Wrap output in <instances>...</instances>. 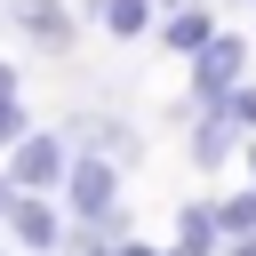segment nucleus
<instances>
[{
    "label": "nucleus",
    "mask_w": 256,
    "mask_h": 256,
    "mask_svg": "<svg viewBox=\"0 0 256 256\" xmlns=\"http://www.w3.org/2000/svg\"><path fill=\"white\" fill-rule=\"evenodd\" d=\"M64 136H72V152H112L120 168L144 160V128H136L128 112H112V104H80V112H64Z\"/></svg>",
    "instance_id": "obj_1"
},
{
    "label": "nucleus",
    "mask_w": 256,
    "mask_h": 256,
    "mask_svg": "<svg viewBox=\"0 0 256 256\" xmlns=\"http://www.w3.org/2000/svg\"><path fill=\"white\" fill-rule=\"evenodd\" d=\"M64 224H72V216H64V192H24V184H16V200L0 208V232H8L24 256H56Z\"/></svg>",
    "instance_id": "obj_2"
},
{
    "label": "nucleus",
    "mask_w": 256,
    "mask_h": 256,
    "mask_svg": "<svg viewBox=\"0 0 256 256\" xmlns=\"http://www.w3.org/2000/svg\"><path fill=\"white\" fill-rule=\"evenodd\" d=\"M64 168H72V136H64V128H24V136L8 144V176H16L24 192H56Z\"/></svg>",
    "instance_id": "obj_3"
},
{
    "label": "nucleus",
    "mask_w": 256,
    "mask_h": 256,
    "mask_svg": "<svg viewBox=\"0 0 256 256\" xmlns=\"http://www.w3.org/2000/svg\"><path fill=\"white\" fill-rule=\"evenodd\" d=\"M0 16H8V24H16V40H24V48H40V56H72V40H80L72 0H0Z\"/></svg>",
    "instance_id": "obj_4"
},
{
    "label": "nucleus",
    "mask_w": 256,
    "mask_h": 256,
    "mask_svg": "<svg viewBox=\"0 0 256 256\" xmlns=\"http://www.w3.org/2000/svg\"><path fill=\"white\" fill-rule=\"evenodd\" d=\"M240 80H248V32H224L216 24V40L192 56V104H224Z\"/></svg>",
    "instance_id": "obj_5"
},
{
    "label": "nucleus",
    "mask_w": 256,
    "mask_h": 256,
    "mask_svg": "<svg viewBox=\"0 0 256 256\" xmlns=\"http://www.w3.org/2000/svg\"><path fill=\"white\" fill-rule=\"evenodd\" d=\"M64 216H96V208H112L120 200V160L112 152H72V168H64Z\"/></svg>",
    "instance_id": "obj_6"
},
{
    "label": "nucleus",
    "mask_w": 256,
    "mask_h": 256,
    "mask_svg": "<svg viewBox=\"0 0 256 256\" xmlns=\"http://www.w3.org/2000/svg\"><path fill=\"white\" fill-rule=\"evenodd\" d=\"M240 144H248V128H240L224 104H200V112H192V144H184V160H192L200 176H216L224 160H240Z\"/></svg>",
    "instance_id": "obj_7"
},
{
    "label": "nucleus",
    "mask_w": 256,
    "mask_h": 256,
    "mask_svg": "<svg viewBox=\"0 0 256 256\" xmlns=\"http://www.w3.org/2000/svg\"><path fill=\"white\" fill-rule=\"evenodd\" d=\"M208 40H216V8H208V0H176V8H160V48H176V56L192 64Z\"/></svg>",
    "instance_id": "obj_8"
},
{
    "label": "nucleus",
    "mask_w": 256,
    "mask_h": 256,
    "mask_svg": "<svg viewBox=\"0 0 256 256\" xmlns=\"http://www.w3.org/2000/svg\"><path fill=\"white\" fill-rule=\"evenodd\" d=\"M80 16L104 32V40H144L160 24V0H80Z\"/></svg>",
    "instance_id": "obj_9"
},
{
    "label": "nucleus",
    "mask_w": 256,
    "mask_h": 256,
    "mask_svg": "<svg viewBox=\"0 0 256 256\" xmlns=\"http://www.w3.org/2000/svg\"><path fill=\"white\" fill-rule=\"evenodd\" d=\"M216 240H224L216 232V200H184L176 208V248L184 256H216Z\"/></svg>",
    "instance_id": "obj_10"
},
{
    "label": "nucleus",
    "mask_w": 256,
    "mask_h": 256,
    "mask_svg": "<svg viewBox=\"0 0 256 256\" xmlns=\"http://www.w3.org/2000/svg\"><path fill=\"white\" fill-rule=\"evenodd\" d=\"M216 232H224V240H232V232H256V184H240V192L216 200Z\"/></svg>",
    "instance_id": "obj_11"
},
{
    "label": "nucleus",
    "mask_w": 256,
    "mask_h": 256,
    "mask_svg": "<svg viewBox=\"0 0 256 256\" xmlns=\"http://www.w3.org/2000/svg\"><path fill=\"white\" fill-rule=\"evenodd\" d=\"M24 128H32V112H24V96H0V152H8V144H16Z\"/></svg>",
    "instance_id": "obj_12"
},
{
    "label": "nucleus",
    "mask_w": 256,
    "mask_h": 256,
    "mask_svg": "<svg viewBox=\"0 0 256 256\" xmlns=\"http://www.w3.org/2000/svg\"><path fill=\"white\" fill-rule=\"evenodd\" d=\"M224 112H232V120H240V128H248V136H256V80H240V88H232V96H224Z\"/></svg>",
    "instance_id": "obj_13"
},
{
    "label": "nucleus",
    "mask_w": 256,
    "mask_h": 256,
    "mask_svg": "<svg viewBox=\"0 0 256 256\" xmlns=\"http://www.w3.org/2000/svg\"><path fill=\"white\" fill-rule=\"evenodd\" d=\"M216 256H256V232H232V240H216Z\"/></svg>",
    "instance_id": "obj_14"
},
{
    "label": "nucleus",
    "mask_w": 256,
    "mask_h": 256,
    "mask_svg": "<svg viewBox=\"0 0 256 256\" xmlns=\"http://www.w3.org/2000/svg\"><path fill=\"white\" fill-rule=\"evenodd\" d=\"M0 96H24V72H16L8 56H0Z\"/></svg>",
    "instance_id": "obj_15"
},
{
    "label": "nucleus",
    "mask_w": 256,
    "mask_h": 256,
    "mask_svg": "<svg viewBox=\"0 0 256 256\" xmlns=\"http://www.w3.org/2000/svg\"><path fill=\"white\" fill-rule=\"evenodd\" d=\"M112 256H168V248H152V240H136V232H128V240H120Z\"/></svg>",
    "instance_id": "obj_16"
},
{
    "label": "nucleus",
    "mask_w": 256,
    "mask_h": 256,
    "mask_svg": "<svg viewBox=\"0 0 256 256\" xmlns=\"http://www.w3.org/2000/svg\"><path fill=\"white\" fill-rule=\"evenodd\" d=\"M8 200H16V176H8V168H0V208H8Z\"/></svg>",
    "instance_id": "obj_17"
},
{
    "label": "nucleus",
    "mask_w": 256,
    "mask_h": 256,
    "mask_svg": "<svg viewBox=\"0 0 256 256\" xmlns=\"http://www.w3.org/2000/svg\"><path fill=\"white\" fill-rule=\"evenodd\" d=\"M240 160H248V184H256V136H248V144H240Z\"/></svg>",
    "instance_id": "obj_18"
},
{
    "label": "nucleus",
    "mask_w": 256,
    "mask_h": 256,
    "mask_svg": "<svg viewBox=\"0 0 256 256\" xmlns=\"http://www.w3.org/2000/svg\"><path fill=\"white\" fill-rule=\"evenodd\" d=\"M160 8H176V0H160Z\"/></svg>",
    "instance_id": "obj_19"
},
{
    "label": "nucleus",
    "mask_w": 256,
    "mask_h": 256,
    "mask_svg": "<svg viewBox=\"0 0 256 256\" xmlns=\"http://www.w3.org/2000/svg\"><path fill=\"white\" fill-rule=\"evenodd\" d=\"M248 16H256V0H248Z\"/></svg>",
    "instance_id": "obj_20"
},
{
    "label": "nucleus",
    "mask_w": 256,
    "mask_h": 256,
    "mask_svg": "<svg viewBox=\"0 0 256 256\" xmlns=\"http://www.w3.org/2000/svg\"><path fill=\"white\" fill-rule=\"evenodd\" d=\"M0 256H8V248H0Z\"/></svg>",
    "instance_id": "obj_21"
}]
</instances>
